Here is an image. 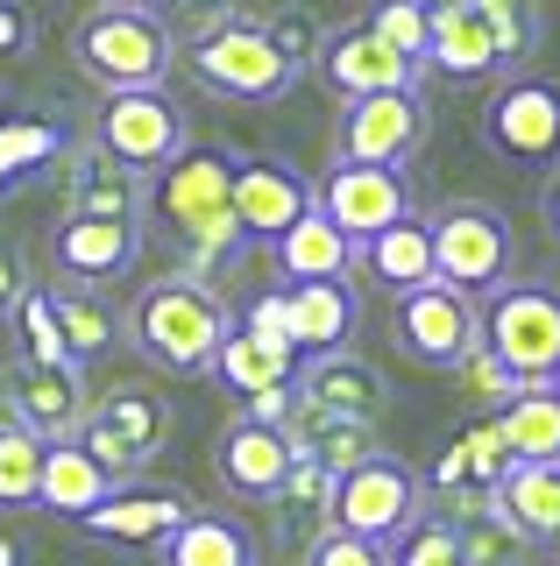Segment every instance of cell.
I'll list each match as a JSON object with an SVG mask.
<instances>
[{"mask_svg":"<svg viewBox=\"0 0 560 566\" xmlns=\"http://www.w3.org/2000/svg\"><path fill=\"white\" fill-rule=\"evenodd\" d=\"M64 149H72V128L50 114H0V191L22 185V177H37L50 164H64Z\"/></svg>","mask_w":560,"mask_h":566,"instance_id":"30","label":"cell"},{"mask_svg":"<svg viewBox=\"0 0 560 566\" xmlns=\"http://www.w3.org/2000/svg\"><path fill=\"white\" fill-rule=\"evenodd\" d=\"M291 468H299V439L270 432V424H249V418H235L214 447V474L235 503H277Z\"/></svg>","mask_w":560,"mask_h":566,"instance_id":"17","label":"cell"},{"mask_svg":"<svg viewBox=\"0 0 560 566\" xmlns=\"http://www.w3.org/2000/svg\"><path fill=\"white\" fill-rule=\"evenodd\" d=\"M8 318H14V333H22V354H29V361H43V368H79L72 347H64V326H58V305H50V291H37V283H29L22 305H14Z\"/></svg>","mask_w":560,"mask_h":566,"instance_id":"36","label":"cell"},{"mask_svg":"<svg viewBox=\"0 0 560 566\" xmlns=\"http://www.w3.org/2000/svg\"><path fill=\"white\" fill-rule=\"evenodd\" d=\"M185 64H191V78H199L214 99H241V106H270V99H284L291 85L305 78V71L270 43V29L241 22V14L220 22V29H206V35H191Z\"/></svg>","mask_w":560,"mask_h":566,"instance_id":"4","label":"cell"},{"mask_svg":"<svg viewBox=\"0 0 560 566\" xmlns=\"http://www.w3.org/2000/svg\"><path fill=\"white\" fill-rule=\"evenodd\" d=\"M235 326H241L235 305L191 270L156 276L128 305V347L143 354L149 368H164V376H214V354Z\"/></svg>","mask_w":560,"mask_h":566,"instance_id":"1","label":"cell"},{"mask_svg":"<svg viewBox=\"0 0 560 566\" xmlns=\"http://www.w3.org/2000/svg\"><path fill=\"white\" fill-rule=\"evenodd\" d=\"M22 291H29V270H22V255H14V248L0 241V318L22 305Z\"/></svg>","mask_w":560,"mask_h":566,"instance_id":"45","label":"cell"},{"mask_svg":"<svg viewBox=\"0 0 560 566\" xmlns=\"http://www.w3.org/2000/svg\"><path fill=\"white\" fill-rule=\"evenodd\" d=\"M29 50H37V14L22 0H0V64L29 57Z\"/></svg>","mask_w":560,"mask_h":566,"instance_id":"44","label":"cell"},{"mask_svg":"<svg viewBox=\"0 0 560 566\" xmlns=\"http://www.w3.org/2000/svg\"><path fill=\"white\" fill-rule=\"evenodd\" d=\"M191 510H199V503H191L185 489H143V482H128V489H114L100 510H85L79 524L93 531V538H107V545H164Z\"/></svg>","mask_w":560,"mask_h":566,"instance_id":"20","label":"cell"},{"mask_svg":"<svg viewBox=\"0 0 560 566\" xmlns=\"http://www.w3.org/2000/svg\"><path fill=\"white\" fill-rule=\"evenodd\" d=\"M299 397H305V411H320V418L376 424L383 403H391V382H383L370 361H355V354H320V361H299Z\"/></svg>","mask_w":560,"mask_h":566,"instance_id":"22","label":"cell"},{"mask_svg":"<svg viewBox=\"0 0 560 566\" xmlns=\"http://www.w3.org/2000/svg\"><path fill=\"white\" fill-rule=\"evenodd\" d=\"M50 305H58V326H64V347H72L79 368L107 361V354L121 347V312L107 305L100 291H85V283H50Z\"/></svg>","mask_w":560,"mask_h":566,"instance_id":"29","label":"cell"},{"mask_svg":"<svg viewBox=\"0 0 560 566\" xmlns=\"http://www.w3.org/2000/svg\"><path fill=\"white\" fill-rule=\"evenodd\" d=\"M305 206H312V185L284 164V156H235V220H241V241L270 248Z\"/></svg>","mask_w":560,"mask_h":566,"instance_id":"18","label":"cell"},{"mask_svg":"<svg viewBox=\"0 0 560 566\" xmlns=\"http://www.w3.org/2000/svg\"><path fill=\"white\" fill-rule=\"evenodd\" d=\"M72 64L100 85V93H149V85H164L170 64H178V29H170L156 8L100 0V8L72 29Z\"/></svg>","mask_w":560,"mask_h":566,"instance_id":"3","label":"cell"},{"mask_svg":"<svg viewBox=\"0 0 560 566\" xmlns=\"http://www.w3.org/2000/svg\"><path fill=\"white\" fill-rule=\"evenodd\" d=\"M79 447L93 453L121 489L143 482V468L170 447V403H164V389H149V382L100 389V397H93V418H85V432H79Z\"/></svg>","mask_w":560,"mask_h":566,"instance_id":"7","label":"cell"},{"mask_svg":"<svg viewBox=\"0 0 560 566\" xmlns=\"http://www.w3.org/2000/svg\"><path fill=\"white\" fill-rule=\"evenodd\" d=\"M262 29H270V43L284 50V57L299 64V71L320 64V50H326V43H320V22H312V14H270Z\"/></svg>","mask_w":560,"mask_h":566,"instance_id":"42","label":"cell"},{"mask_svg":"<svg viewBox=\"0 0 560 566\" xmlns=\"http://www.w3.org/2000/svg\"><path fill=\"white\" fill-rule=\"evenodd\" d=\"M0 403H8L14 424L43 439H79L85 418H93V389H85V368H43V361H22L8 382H0Z\"/></svg>","mask_w":560,"mask_h":566,"instance_id":"15","label":"cell"},{"mask_svg":"<svg viewBox=\"0 0 560 566\" xmlns=\"http://www.w3.org/2000/svg\"><path fill=\"white\" fill-rule=\"evenodd\" d=\"M497 517L532 553H560V460H511L497 482Z\"/></svg>","mask_w":560,"mask_h":566,"instance_id":"23","label":"cell"},{"mask_svg":"<svg viewBox=\"0 0 560 566\" xmlns=\"http://www.w3.org/2000/svg\"><path fill=\"white\" fill-rule=\"evenodd\" d=\"M489 424L504 432L511 460H560V397H553L547 382H525Z\"/></svg>","mask_w":560,"mask_h":566,"instance_id":"31","label":"cell"},{"mask_svg":"<svg viewBox=\"0 0 560 566\" xmlns=\"http://www.w3.org/2000/svg\"><path fill=\"white\" fill-rule=\"evenodd\" d=\"M170 8L191 14V22H199V35H206V29H220V22H235V0H170Z\"/></svg>","mask_w":560,"mask_h":566,"instance_id":"46","label":"cell"},{"mask_svg":"<svg viewBox=\"0 0 560 566\" xmlns=\"http://www.w3.org/2000/svg\"><path fill=\"white\" fill-rule=\"evenodd\" d=\"M454 382H462V397H468V403H476V411H483V418H497V411H504V403H511V397H518V389H525V382L511 376V368H504V361H497V354H489V340L462 354V368H454Z\"/></svg>","mask_w":560,"mask_h":566,"instance_id":"38","label":"cell"},{"mask_svg":"<svg viewBox=\"0 0 560 566\" xmlns=\"http://www.w3.org/2000/svg\"><path fill=\"white\" fill-rule=\"evenodd\" d=\"M391 566H468L462 559V524H454L447 510H426V517L391 545Z\"/></svg>","mask_w":560,"mask_h":566,"instance_id":"37","label":"cell"},{"mask_svg":"<svg viewBox=\"0 0 560 566\" xmlns=\"http://www.w3.org/2000/svg\"><path fill=\"white\" fill-rule=\"evenodd\" d=\"M418 8H433V14H447V8H468V0H418Z\"/></svg>","mask_w":560,"mask_h":566,"instance_id":"48","label":"cell"},{"mask_svg":"<svg viewBox=\"0 0 560 566\" xmlns=\"http://www.w3.org/2000/svg\"><path fill=\"white\" fill-rule=\"evenodd\" d=\"M121 8H164V0H121Z\"/></svg>","mask_w":560,"mask_h":566,"instance_id":"50","label":"cell"},{"mask_svg":"<svg viewBox=\"0 0 560 566\" xmlns=\"http://www.w3.org/2000/svg\"><path fill=\"white\" fill-rule=\"evenodd\" d=\"M334 482H341L334 468H320V460H305V453H299V468L284 474V489H277V503H270L291 545L320 538V531L334 524Z\"/></svg>","mask_w":560,"mask_h":566,"instance_id":"32","label":"cell"},{"mask_svg":"<svg viewBox=\"0 0 560 566\" xmlns=\"http://www.w3.org/2000/svg\"><path fill=\"white\" fill-rule=\"evenodd\" d=\"M312 206H320L326 220L362 248V241H376L383 227L412 220V177L391 170V164H341V156H334V170L320 177Z\"/></svg>","mask_w":560,"mask_h":566,"instance_id":"13","label":"cell"},{"mask_svg":"<svg viewBox=\"0 0 560 566\" xmlns=\"http://www.w3.org/2000/svg\"><path fill=\"white\" fill-rule=\"evenodd\" d=\"M391 340L405 347V361L433 368V376H454L468 347H483V297L454 291V283H418V291L397 297L391 312Z\"/></svg>","mask_w":560,"mask_h":566,"instance_id":"9","label":"cell"},{"mask_svg":"<svg viewBox=\"0 0 560 566\" xmlns=\"http://www.w3.org/2000/svg\"><path fill=\"white\" fill-rule=\"evenodd\" d=\"M291 439H299L305 460H320V468H334V474H348L355 460L376 453V432L362 418H320V411H305L299 424H291Z\"/></svg>","mask_w":560,"mask_h":566,"instance_id":"35","label":"cell"},{"mask_svg":"<svg viewBox=\"0 0 560 566\" xmlns=\"http://www.w3.org/2000/svg\"><path fill=\"white\" fill-rule=\"evenodd\" d=\"M483 135L518 170H560V85L532 78V71L504 78L489 114H483Z\"/></svg>","mask_w":560,"mask_h":566,"instance_id":"11","label":"cell"},{"mask_svg":"<svg viewBox=\"0 0 560 566\" xmlns=\"http://www.w3.org/2000/svg\"><path fill=\"white\" fill-rule=\"evenodd\" d=\"M93 142L114 156V164L156 177L164 164H178L191 149V128H185V106L164 93V85H149V93H107L93 114Z\"/></svg>","mask_w":560,"mask_h":566,"instance_id":"10","label":"cell"},{"mask_svg":"<svg viewBox=\"0 0 560 566\" xmlns=\"http://www.w3.org/2000/svg\"><path fill=\"white\" fill-rule=\"evenodd\" d=\"M214 376L235 389V397H256V389H277V382L299 376V354H291V347H270V340H256L249 326H235V333L220 340V354H214Z\"/></svg>","mask_w":560,"mask_h":566,"instance_id":"33","label":"cell"},{"mask_svg":"<svg viewBox=\"0 0 560 566\" xmlns=\"http://www.w3.org/2000/svg\"><path fill=\"white\" fill-rule=\"evenodd\" d=\"M241 326H249L256 340H270V347H291V297H284V283H277V291H262V297H249ZM291 354H299V347H291Z\"/></svg>","mask_w":560,"mask_h":566,"instance_id":"43","label":"cell"},{"mask_svg":"<svg viewBox=\"0 0 560 566\" xmlns=\"http://www.w3.org/2000/svg\"><path fill=\"white\" fill-rule=\"evenodd\" d=\"M553 566H560V553H553Z\"/></svg>","mask_w":560,"mask_h":566,"instance_id":"52","label":"cell"},{"mask_svg":"<svg viewBox=\"0 0 560 566\" xmlns=\"http://www.w3.org/2000/svg\"><path fill=\"white\" fill-rule=\"evenodd\" d=\"M270 255H277V276H284V283H312V276H355L362 248L348 241L320 206H305L299 220L270 241Z\"/></svg>","mask_w":560,"mask_h":566,"instance_id":"24","label":"cell"},{"mask_svg":"<svg viewBox=\"0 0 560 566\" xmlns=\"http://www.w3.org/2000/svg\"><path fill=\"white\" fill-rule=\"evenodd\" d=\"M156 559L164 566H262V545H256V531L241 517H227V510H191V517L156 545Z\"/></svg>","mask_w":560,"mask_h":566,"instance_id":"25","label":"cell"},{"mask_svg":"<svg viewBox=\"0 0 560 566\" xmlns=\"http://www.w3.org/2000/svg\"><path fill=\"white\" fill-rule=\"evenodd\" d=\"M426 71H440V78H497V29H489V14L476 8V0L433 14Z\"/></svg>","mask_w":560,"mask_h":566,"instance_id":"28","label":"cell"},{"mask_svg":"<svg viewBox=\"0 0 560 566\" xmlns=\"http://www.w3.org/2000/svg\"><path fill=\"white\" fill-rule=\"evenodd\" d=\"M114 489H121V482L79 447V439H50V447H43V489H37V510H50V517H72V524H79L85 510H100Z\"/></svg>","mask_w":560,"mask_h":566,"instance_id":"26","label":"cell"},{"mask_svg":"<svg viewBox=\"0 0 560 566\" xmlns=\"http://www.w3.org/2000/svg\"><path fill=\"white\" fill-rule=\"evenodd\" d=\"M370 29L391 50H405L412 64H426V50H433V8H418V0H376Z\"/></svg>","mask_w":560,"mask_h":566,"instance_id":"40","label":"cell"},{"mask_svg":"<svg viewBox=\"0 0 560 566\" xmlns=\"http://www.w3.org/2000/svg\"><path fill=\"white\" fill-rule=\"evenodd\" d=\"M547 389H553V397H560V368H553V376H547Z\"/></svg>","mask_w":560,"mask_h":566,"instance_id":"51","label":"cell"},{"mask_svg":"<svg viewBox=\"0 0 560 566\" xmlns=\"http://www.w3.org/2000/svg\"><path fill=\"white\" fill-rule=\"evenodd\" d=\"M426 503H433L426 474H418L412 460L376 447L370 460H355L334 482V531H355V538H370V545H397L426 517Z\"/></svg>","mask_w":560,"mask_h":566,"instance_id":"6","label":"cell"},{"mask_svg":"<svg viewBox=\"0 0 560 566\" xmlns=\"http://www.w3.org/2000/svg\"><path fill=\"white\" fill-rule=\"evenodd\" d=\"M426 142V99L418 93H370V99H341L334 120V156L341 164H391L405 170Z\"/></svg>","mask_w":560,"mask_h":566,"instance_id":"14","label":"cell"},{"mask_svg":"<svg viewBox=\"0 0 560 566\" xmlns=\"http://www.w3.org/2000/svg\"><path fill=\"white\" fill-rule=\"evenodd\" d=\"M37 489H43V439L29 424L0 418V517L37 510Z\"/></svg>","mask_w":560,"mask_h":566,"instance_id":"34","label":"cell"},{"mask_svg":"<svg viewBox=\"0 0 560 566\" xmlns=\"http://www.w3.org/2000/svg\"><path fill=\"white\" fill-rule=\"evenodd\" d=\"M149 212L170 241H178L185 270L206 276V262H227L241 248L235 220V156L220 149H185L178 164H164L149 177Z\"/></svg>","mask_w":560,"mask_h":566,"instance_id":"2","label":"cell"},{"mask_svg":"<svg viewBox=\"0 0 560 566\" xmlns=\"http://www.w3.org/2000/svg\"><path fill=\"white\" fill-rule=\"evenodd\" d=\"M362 270H370L376 291H391V297H405L418 291V283H433L440 270H433V220H397V227H383L376 241H362Z\"/></svg>","mask_w":560,"mask_h":566,"instance_id":"27","label":"cell"},{"mask_svg":"<svg viewBox=\"0 0 560 566\" xmlns=\"http://www.w3.org/2000/svg\"><path fill=\"white\" fill-rule=\"evenodd\" d=\"M539 212H547V234H553V248H560V170L547 177V191H539Z\"/></svg>","mask_w":560,"mask_h":566,"instance_id":"47","label":"cell"},{"mask_svg":"<svg viewBox=\"0 0 560 566\" xmlns=\"http://www.w3.org/2000/svg\"><path fill=\"white\" fill-rule=\"evenodd\" d=\"M64 212H121V220H143L149 177L114 164L100 142H79V149H64Z\"/></svg>","mask_w":560,"mask_h":566,"instance_id":"21","label":"cell"},{"mask_svg":"<svg viewBox=\"0 0 560 566\" xmlns=\"http://www.w3.org/2000/svg\"><path fill=\"white\" fill-rule=\"evenodd\" d=\"M143 255V220H121V212H64L50 227V270L58 283H85V291H107L135 270Z\"/></svg>","mask_w":560,"mask_h":566,"instance_id":"12","label":"cell"},{"mask_svg":"<svg viewBox=\"0 0 560 566\" xmlns=\"http://www.w3.org/2000/svg\"><path fill=\"white\" fill-rule=\"evenodd\" d=\"M291 297V347L299 361H320V354H348L362 326V291L355 276H312V283H284Z\"/></svg>","mask_w":560,"mask_h":566,"instance_id":"19","label":"cell"},{"mask_svg":"<svg viewBox=\"0 0 560 566\" xmlns=\"http://www.w3.org/2000/svg\"><path fill=\"white\" fill-rule=\"evenodd\" d=\"M299 566H391V545H370V538H355V531L326 524L320 538L299 545Z\"/></svg>","mask_w":560,"mask_h":566,"instance_id":"41","label":"cell"},{"mask_svg":"<svg viewBox=\"0 0 560 566\" xmlns=\"http://www.w3.org/2000/svg\"><path fill=\"white\" fill-rule=\"evenodd\" d=\"M525 553H532V545H525L518 531L497 517V503H489L483 517L462 524V559H468V566H525Z\"/></svg>","mask_w":560,"mask_h":566,"instance_id":"39","label":"cell"},{"mask_svg":"<svg viewBox=\"0 0 560 566\" xmlns=\"http://www.w3.org/2000/svg\"><path fill=\"white\" fill-rule=\"evenodd\" d=\"M511 262H518V234L497 206L454 199L433 212V270H440V283H454L468 297H489L497 283H511Z\"/></svg>","mask_w":560,"mask_h":566,"instance_id":"8","label":"cell"},{"mask_svg":"<svg viewBox=\"0 0 560 566\" xmlns=\"http://www.w3.org/2000/svg\"><path fill=\"white\" fill-rule=\"evenodd\" d=\"M320 78L334 85L341 99H370V93H418L426 64H412L405 50H391L370 22H362V29H334V35H326Z\"/></svg>","mask_w":560,"mask_h":566,"instance_id":"16","label":"cell"},{"mask_svg":"<svg viewBox=\"0 0 560 566\" xmlns=\"http://www.w3.org/2000/svg\"><path fill=\"white\" fill-rule=\"evenodd\" d=\"M0 566H22V553H14V545H8V538H0Z\"/></svg>","mask_w":560,"mask_h":566,"instance_id":"49","label":"cell"},{"mask_svg":"<svg viewBox=\"0 0 560 566\" xmlns=\"http://www.w3.org/2000/svg\"><path fill=\"white\" fill-rule=\"evenodd\" d=\"M483 340L518 382H547L560 368V291L539 276H511L483 297Z\"/></svg>","mask_w":560,"mask_h":566,"instance_id":"5","label":"cell"}]
</instances>
